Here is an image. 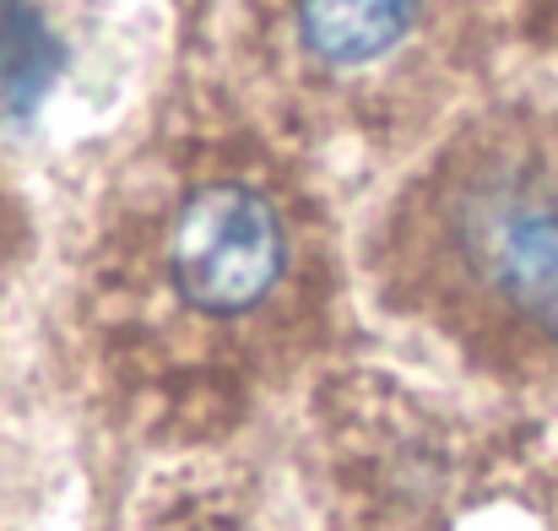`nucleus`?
<instances>
[{"mask_svg": "<svg viewBox=\"0 0 558 531\" xmlns=\"http://www.w3.org/2000/svg\"><path fill=\"white\" fill-rule=\"evenodd\" d=\"M320 531H543L526 439L466 396L337 363L299 407L288 450Z\"/></svg>", "mask_w": 558, "mask_h": 531, "instance_id": "nucleus-4", "label": "nucleus"}, {"mask_svg": "<svg viewBox=\"0 0 558 531\" xmlns=\"http://www.w3.org/2000/svg\"><path fill=\"white\" fill-rule=\"evenodd\" d=\"M348 250L315 158L239 104L136 142L82 222L65 342L87 407L185 461L255 429L337 369Z\"/></svg>", "mask_w": 558, "mask_h": 531, "instance_id": "nucleus-1", "label": "nucleus"}, {"mask_svg": "<svg viewBox=\"0 0 558 531\" xmlns=\"http://www.w3.org/2000/svg\"><path fill=\"white\" fill-rule=\"evenodd\" d=\"M472 71L477 0H228V104L315 164H412Z\"/></svg>", "mask_w": 558, "mask_h": 531, "instance_id": "nucleus-3", "label": "nucleus"}, {"mask_svg": "<svg viewBox=\"0 0 558 531\" xmlns=\"http://www.w3.org/2000/svg\"><path fill=\"white\" fill-rule=\"evenodd\" d=\"M120 531H320L304 483L282 456L255 445L158 461Z\"/></svg>", "mask_w": 558, "mask_h": 531, "instance_id": "nucleus-5", "label": "nucleus"}, {"mask_svg": "<svg viewBox=\"0 0 558 531\" xmlns=\"http://www.w3.org/2000/svg\"><path fill=\"white\" fill-rule=\"evenodd\" d=\"M0 288H5V228H0Z\"/></svg>", "mask_w": 558, "mask_h": 531, "instance_id": "nucleus-6", "label": "nucleus"}, {"mask_svg": "<svg viewBox=\"0 0 558 531\" xmlns=\"http://www.w3.org/2000/svg\"><path fill=\"white\" fill-rule=\"evenodd\" d=\"M374 310L456 379L558 374V120L526 104L456 114L385 190L359 244Z\"/></svg>", "mask_w": 558, "mask_h": 531, "instance_id": "nucleus-2", "label": "nucleus"}]
</instances>
